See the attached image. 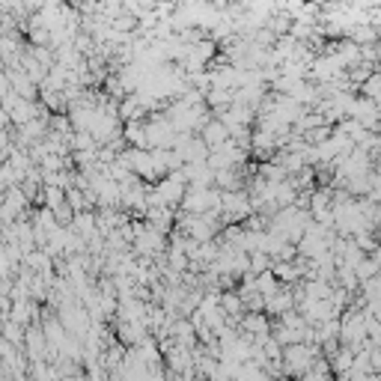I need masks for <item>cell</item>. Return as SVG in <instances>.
Segmentation results:
<instances>
[{
	"instance_id": "obj_1",
	"label": "cell",
	"mask_w": 381,
	"mask_h": 381,
	"mask_svg": "<svg viewBox=\"0 0 381 381\" xmlns=\"http://www.w3.org/2000/svg\"><path fill=\"white\" fill-rule=\"evenodd\" d=\"M185 215H215L221 212V190L217 188H188L182 197Z\"/></svg>"
},
{
	"instance_id": "obj_2",
	"label": "cell",
	"mask_w": 381,
	"mask_h": 381,
	"mask_svg": "<svg viewBox=\"0 0 381 381\" xmlns=\"http://www.w3.org/2000/svg\"><path fill=\"white\" fill-rule=\"evenodd\" d=\"M316 358H319V355H316V349L310 346V342H295V346H286L283 349V375L304 378L307 373H310Z\"/></svg>"
},
{
	"instance_id": "obj_3",
	"label": "cell",
	"mask_w": 381,
	"mask_h": 381,
	"mask_svg": "<svg viewBox=\"0 0 381 381\" xmlns=\"http://www.w3.org/2000/svg\"><path fill=\"white\" fill-rule=\"evenodd\" d=\"M367 337H369V316L367 313H358V310H349L346 316H342V322H340L342 346L355 351Z\"/></svg>"
},
{
	"instance_id": "obj_4",
	"label": "cell",
	"mask_w": 381,
	"mask_h": 381,
	"mask_svg": "<svg viewBox=\"0 0 381 381\" xmlns=\"http://www.w3.org/2000/svg\"><path fill=\"white\" fill-rule=\"evenodd\" d=\"M134 230V253H140V257H161L170 244L164 239V232H158V230H152L149 224H134L131 226Z\"/></svg>"
},
{
	"instance_id": "obj_5",
	"label": "cell",
	"mask_w": 381,
	"mask_h": 381,
	"mask_svg": "<svg viewBox=\"0 0 381 381\" xmlns=\"http://www.w3.org/2000/svg\"><path fill=\"white\" fill-rule=\"evenodd\" d=\"M176 140V129L167 116L152 113L146 122V149H173Z\"/></svg>"
},
{
	"instance_id": "obj_6",
	"label": "cell",
	"mask_w": 381,
	"mask_h": 381,
	"mask_svg": "<svg viewBox=\"0 0 381 381\" xmlns=\"http://www.w3.org/2000/svg\"><path fill=\"white\" fill-rule=\"evenodd\" d=\"M120 158H122V164L129 167L138 179H155V173H152V152H149V149L129 146Z\"/></svg>"
},
{
	"instance_id": "obj_7",
	"label": "cell",
	"mask_w": 381,
	"mask_h": 381,
	"mask_svg": "<svg viewBox=\"0 0 381 381\" xmlns=\"http://www.w3.org/2000/svg\"><path fill=\"white\" fill-rule=\"evenodd\" d=\"M239 328L244 331V337H250L253 342H265L271 337V325L265 319V313H244Z\"/></svg>"
},
{
	"instance_id": "obj_8",
	"label": "cell",
	"mask_w": 381,
	"mask_h": 381,
	"mask_svg": "<svg viewBox=\"0 0 381 381\" xmlns=\"http://www.w3.org/2000/svg\"><path fill=\"white\" fill-rule=\"evenodd\" d=\"M199 134H203V143H206V146L208 149H221L224 146V143H230L232 138H230V129H226V125L221 122V120H217V116H215V120H208L206 125H203V131H199Z\"/></svg>"
},
{
	"instance_id": "obj_9",
	"label": "cell",
	"mask_w": 381,
	"mask_h": 381,
	"mask_svg": "<svg viewBox=\"0 0 381 381\" xmlns=\"http://www.w3.org/2000/svg\"><path fill=\"white\" fill-rule=\"evenodd\" d=\"M292 310H295V295H292V289H277L274 295L265 298V313H271V316H280V319H283V316L292 313Z\"/></svg>"
},
{
	"instance_id": "obj_10",
	"label": "cell",
	"mask_w": 381,
	"mask_h": 381,
	"mask_svg": "<svg viewBox=\"0 0 381 381\" xmlns=\"http://www.w3.org/2000/svg\"><path fill=\"white\" fill-rule=\"evenodd\" d=\"M36 319V301H15L12 310H9V322L21 325V328H30Z\"/></svg>"
},
{
	"instance_id": "obj_11",
	"label": "cell",
	"mask_w": 381,
	"mask_h": 381,
	"mask_svg": "<svg viewBox=\"0 0 381 381\" xmlns=\"http://www.w3.org/2000/svg\"><path fill=\"white\" fill-rule=\"evenodd\" d=\"M39 203H42V208H51V212H57V208L66 206V190H63V188H54V185H42Z\"/></svg>"
},
{
	"instance_id": "obj_12",
	"label": "cell",
	"mask_w": 381,
	"mask_h": 381,
	"mask_svg": "<svg viewBox=\"0 0 381 381\" xmlns=\"http://www.w3.org/2000/svg\"><path fill=\"white\" fill-rule=\"evenodd\" d=\"M122 140L131 143V146H138V149H146V122H125Z\"/></svg>"
},
{
	"instance_id": "obj_13",
	"label": "cell",
	"mask_w": 381,
	"mask_h": 381,
	"mask_svg": "<svg viewBox=\"0 0 381 381\" xmlns=\"http://www.w3.org/2000/svg\"><path fill=\"white\" fill-rule=\"evenodd\" d=\"M355 274H358V280H360V283H367V280H373V277H378V274H381V268L375 265L373 259L367 257V259L358 265V271H355Z\"/></svg>"
},
{
	"instance_id": "obj_14",
	"label": "cell",
	"mask_w": 381,
	"mask_h": 381,
	"mask_svg": "<svg viewBox=\"0 0 381 381\" xmlns=\"http://www.w3.org/2000/svg\"><path fill=\"white\" fill-rule=\"evenodd\" d=\"M369 259H373V262H375V265L381 268V244H378V248L373 250V257H369Z\"/></svg>"
}]
</instances>
